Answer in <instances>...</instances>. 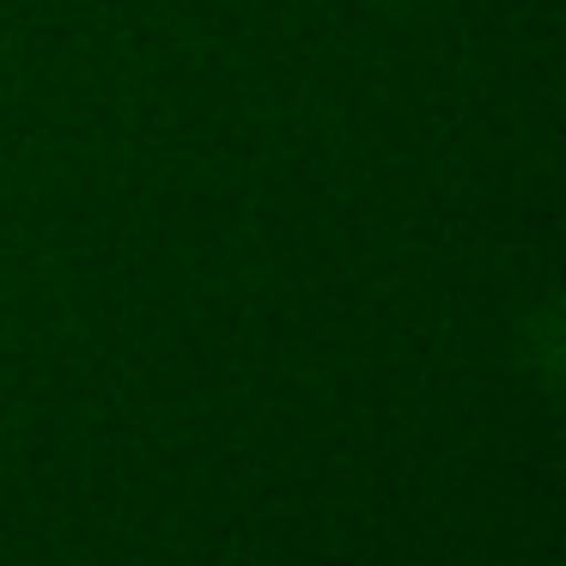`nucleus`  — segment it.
Returning a JSON list of instances; mask_svg holds the SVG:
<instances>
[]
</instances>
